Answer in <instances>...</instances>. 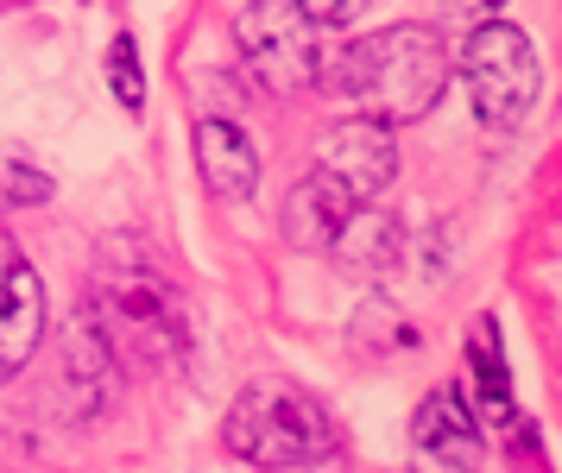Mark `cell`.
Wrapping results in <instances>:
<instances>
[{"mask_svg":"<svg viewBox=\"0 0 562 473\" xmlns=\"http://www.w3.org/2000/svg\"><path fill=\"white\" fill-rule=\"evenodd\" d=\"M449 82V50L430 25H380L335 57V89L367 121H417Z\"/></svg>","mask_w":562,"mask_h":473,"instance_id":"1","label":"cell"},{"mask_svg":"<svg viewBox=\"0 0 562 473\" xmlns=\"http://www.w3.org/2000/svg\"><path fill=\"white\" fill-rule=\"evenodd\" d=\"M102 335L114 353H133L146 367H183L190 353V309L183 291L165 284V272H153L146 259H102Z\"/></svg>","mask_w":562,"mask_h":473,"instance_id":"2","label":"cell"},{"mask_svg":"<svg viewBox=\"0 0 562 473\" xmlns=\"http://www.w3.org/2000/svg\"><path fill=\"white\" fill-rule=\"evenodd\" d=\"M222 436L254 468H316V461L335 454L329 410L310 398L304 385H291V379H254V385H240Z\"/></svg>","mask_w":562,"mask_h":473,"instance_id":"3","label":"cell"},{"mask_svg":"<svg viewBox=\"0 0 562 473\" xmlns=\"http://www.w3.org/2000/svg\"><path fill=\"white\" fill-rule=\"evenodd\" d=\"M461 82H468V101H474V114L481 126L493 133H512V126L531 121L537 108V50L531 38L518 32V25H481L468 50H461Z\"/></svg>","mask_w":562,"mask_h":473,"instance_id":"4","label":"cell"},{"mask_svg":"<svg viewBox=\"0 0 562 473\" xmlns=\"http://www.w3.org/2000/svg\"><path fill=\"white\" fill-rule=\"evenodd\" d=\"M234 38H240V57L254 82H266L272 95H304L316 82V20H304L291 0H254L240 20H234Z\"/></svg>","mask_w":562,"mask_h":473,"instance_id":"5","label":"cell"},{"mask_svg":"<svg viewBox=\"0 0 562 473\" xmlns=\"http://www.w3.org/2000/svg\"><path fill=\"white\" fill-rule=\"evenodd\" d=\"M316 165L329 183H341L355 202H373L398 177V146H392V133L380 121H335L323 133V146H316Z\"/></svg>","mask_w":562,"mask_h":473,"instance_id":"6","label":"cell"},{"mask_svg":"<svg viewBox=\"0 0 562 473\" xmlns=\"http://www.w3.org/2000/svg\"><path fill=\"white\" fill-rule=\"evenodd\" d=\"M411 473H481V429L449 385L411 417Z\"/></svg>","mask_w":562,"mask_h":473,"instance_id":"7","label":"cell"},{"mask_svg":"<svg viewBox=\"0 0 562 473\" xmlns=\"http://www.w3.org/2000/svg\"><path fill=\"white\" fill-rule=\"evenodd\" d=\"M38 335H45V284L26 252L0 234V385L32 360Z\"/></svg>","mask_w":562,"mask_h":473,"instance_id":"8","label":"cell"},{"mask_svg":"<svg viewBox=\"0 0 562 473\" xmlns=\"http://www.w3.org/2000/svg\"><path fill=\"white\" fill-rule=\"evenodd\" d=\"M196 171L222 202H247L259 183V151L234 121H203L196 126Z\"/></svg>","mask_w":562,"mask_h":473,"instance_id":"9","label":"cell"},{"mask_svg":"<svg viewBox=\"0 0 562 473\" xmlns=\"http://www.w3.org/2000/svg\"><path fill=\"white\" fill-rule=\"evenodd\" d=\"M335 266L348 278H385L392 266H398V252H405V240H398V222L385 215V209H373V202H360V209H348V222L335 227Z\"/></svg>","mask_w":562,"mask_h":473,"instance_id":"10","label":"cell"},{"mask_svg":"<svg viewBox=\"0 0 562 473\" xmlns=\"http://www.w3.org/2000/svg\"><path fill=\"white\" fill-rule=\"evenodd\" d=\"M348 209H355V196H348L341 183L304 177V183L291 190V202H284V240H291L297 252H329L335 227L348 222Z\"/></svg>","mask_w":562,"mask_h":473,"instance_id":"11","label":"cell"},{"mask_svg":"<svg viewBox=\"0 0 562 473\" xmlns=\"http://www.w3.org/2000/svg\"><path fill=\"white\" fill-rule=\"evenodd\" d=\"M468 373H474V398L468 404H481V417H493V424H512L506 353H499V328H493V316H481L474 335H468Z\"/></svg>","mask_w":562,"mask_h":473,"instance_id":"12","label":"cell"},{"mask_svg":"<svg viewBox=\"0 0 562 473\" xmlns=\"http://www.w3.org/2000/svg\"><path fill=\"white\" fill-rule=\"evenodd\" d=\"M38 202H52V177L20 151H0V209H38Z\"/></svg>","mask_w":562,"mask_h":473,"instance_id":"13","label":"cell"},{"mask_svg":"<svg viewBox=\"0 0 562 473\" xmlns=\"http://www.w3.org/2000/svg\"><path fill=\"white\" fill-rule=\"evenodd\" d=\"M108 82H114V95H121V108H127V114H139V108H146V70H139V45H133L127 32L108 45Z\"/></svg>","mask_w":562,"mask_h":473,"instance_id":"14","label":"cell"},{"mask_svg":"<svg viewBox=\"0 0 562 473\" xmlns=\"http://www.w3.org/2000/svg\"><path fill=\"white\" fill-rule=\"evenodd\" d=\"M304 20H316V25H348V20H360V7L367 0H291Z\"/></svg>","mask_w":562,"mask_h":473,"instance_id":"15","label":"cell"},{"mask_svg":"<svg viewBox=\"0 0 562 473\" xmlns=\"http://www.w3.org/2000/svg\"><path fill=\"white\" fill-rule=\"evenodd\" d=\"M461 7H499V0H461Z\"/></svg>","mask_w":562,"mask_h":473,"instance_id":"16","label":"cell"}]
</instances>
